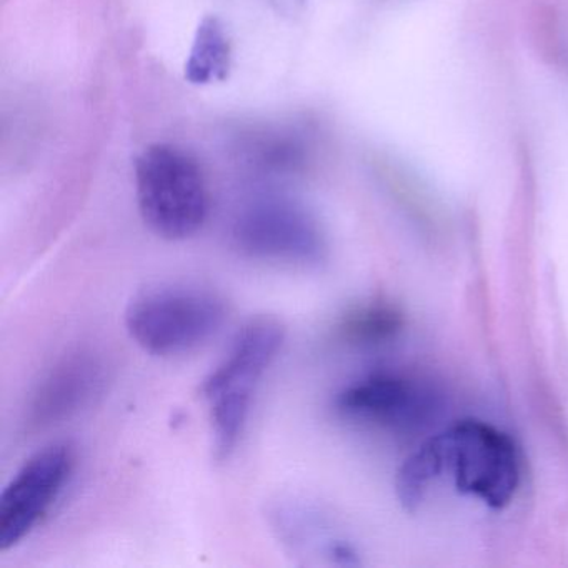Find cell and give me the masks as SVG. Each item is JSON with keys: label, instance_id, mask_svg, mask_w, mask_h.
Segmentation results:
<instances>
[{"label": "cell", "instance_id": "cell-1", "mask_svg": "<svg viewBox=\"0 0 568 568\" xmlns=\"http://www.w3.org/2000/svg\"><path fill=\"white\" fill-rule=\"evenodd\" d=\"M412 474L430 487L450 474L458 494L478 498L495 510L507 507L520 484L514 440L494 425L462 420L428 438L408 457Z\"/></svg>", "mask_w": 568, "mask_h": 568}, {"label": "cell", "instance_id": "cell-2", "mask_svg": "<svg viewBox=\"0 0 568 568\" xmlns=\"http://www.w3.org/2000/svg\"><path fill=\"white\" fill-rule=\"evenodd\" d=\"M285 327L274 317L248 321L232 338L224 361L204 378L201 394L211 408L217 460L231 457L251 412L252 395L262 375L281 352Z\"/></svg>", "mask_w": 568, "mask_h": 568}, {"label": "cell", "instance_id": "cell-3", "mask_svg": "<svg viewBox=\"0 0 568 568\" xmlns=\"http://www.w3.org/2000/svg\"><path fill=\"white\" fill-rule=\"evenodd\" d=\"M135 194L142 221L168 241L192 237L207 221L211 202L202 169L174 145H151L139 155Z\"/></svg>", "mask_w": 568, "mask_h": 568}, {"label": "cell", "instance_id": "cell-4", "mask_svg": "<svg viewBox=\"0 0 568 568\" xmlns=\"http://www.w3.org/2000/svg\"><path fill=\"white\" fill-rule=\"evenodd\" d=\"M225 318V302L214 292L171 285L132 298L125 311V327L142 351L174 357L211 341Z\"/></svg>", "mask_w": 568, "mask_h": 568}, {"label": "cell", "instance_id": "cell-5", "mask_svg": "<svg viewBox=\"0 0 568 568\" xmlns=\"http://www.w3.org/2000/svg\"><path fill=\"white\" fill-rule=\"evenodd\" d=\"M234 247L255 261L317 265L327 245L307 209L288 199L264 197L245 205L231 229Z\"/></svg>", "mask_w": 568, "mask_h": 568}, {"label": "cell", "instance_id": "cell-6", "mask_svg": "<svg viewBox=\"0 0 568 568\" xmlns=\"http://www.w3.org/2000/svg\"><path fill=\"white\" fill-rule=\"evenodd\" d=\"M75 450L55 442L36 452L0 494V551L21 544L58 500L74 471Z\"/></svg>", "mask_w": 568, "mask_h": 568}, {"label": "cell", "instance_id": "cell-7", "mask_svg": "<svg viewBox=\"0 0 568 568\" xmlns=\"http://www.w3.org/2000/svg\"><path fill=\"white\" fill-rule=\"evenodd\" d=\"M437 407L434 394L410 378L375 372L347 385L335 398L341 417L357 424L410 430Z\"/></svg>", "mask_w": 568, "mask_h": 568}, {"label": "cell", "instance_id": "cell-8", "mask_svg": "<svg viewBox=\"0 0 568 568\" xmlns=\"http://www.w3.org/2000/svg\"><path fill=\"white\" fill-rule=\"evenodd\" d=\"M108 367L94 352L65 355L44 375L31 402L28 420L34 427H51L88 408L104 390Z\"/></svg>", "mask_w": 568, "mask_h": 568}, {"label": "cell", "instance_id": "cell-9", "mask_svg": "<svg viewBox=\"0 0 568 568\" xmlns=\"http://www.w3.org/2000/svg\"><path fill=\"white\" fill-rule=\"evenodd\" d=\"M231 41L224 24L214 16H207L195 31L185 62V79L195 85L225 81L231 69Z\"/></svg>", "mask_w": 568, "mask_h": 568}, {"label": "cell", "instance_id": "cell-10", "mask_svg": "<svg viewBox=\"0 0 568 568\" xmlns=\"http://www.w3.org/2000/svg\"><path fill=\"white\" fill-rule=\"evenodd\" d=\"M398 327H400V317L390 307L364 305L345 314L338 331L345 341L371 344V342L390 337Z\"/></svg>", "mask_w": 568, "mask_h": 568}, {"label": "cell", "instance_id": "cell-11", "mask_svg": "<svg viewBox=\"0 0 568 568\" xmlns=\"http://www.w3.org/2000/svg\"><path fill=\"white\" fill-rule=\"evenodd\" d=\"M272 2L281 6V9H294L297 6L304 4V0H272Z\"/></svg>", "mask_w": 568, "mask_h": 568}]
</instances>
